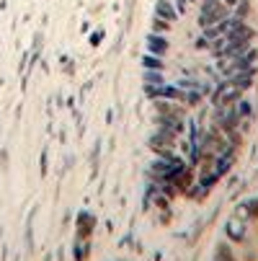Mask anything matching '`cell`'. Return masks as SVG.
I'll return each instance as SVG.
<instances>
[{
    "mask_svg": "<svg viewBox=\"0 0 258 261\" xmlns=\"http://www.w3.org/2000/svg\"><path fill=\"white\" fill-rule=\"evenodd\" d=\"M230 18V6L225 3V0H204V6H202V16H199V23L207 29L212 23H219V21H225Z\"/></svg>",
    "mask_w": 258,
    "mask_h": 261,
    "instance_id": "6da1fadb",
    "label": "cell"
},
{
    "mask_svg": "<svg viewBox=\"0 0 258 261\" xmlns=\"http://www.w3.org/2000/svg\"><path fill=\"white\" fill-rule=\"evenodd\" d=\"M238 98H243V88L235 81L222 78V83H219L217 91H214V106H225V103H233Z\"/></svg>",
    "mask_w": 258,
    "mask_h": 261,
    "instance_id": "7a4b0ae2",
    "label": "cell"
},
{
    "mask_svg": "<svg viewBox=\"0 0 258 261\" xmlns=\"http://www.w3.org/2000/svg\"><path fill=\"white\" fill-rule=\"evenodd\" d=\"M155 11H158V16H160V18H168V21H170V18L176 16V8H173V6L168 3V0H158Z\"/></svg>",
    "mask_w": 258,
    "mask_h": 261,
    "instance_id": "3957f363",
    "label": "cell"
},
{
    "mask_svg": "<svg viewBox=\"0 0 258 261\" xmlns=\"http://www.w3.org/2000/svg\"><path fill=\"white\" fill-rule=\"evenodd\" d=\"M145 83H147V86H153V83H158V86H165V78L160 75L158 70H147V72H145Z\"/></svg>",
    "mask_w": 258,
    "mask_h": 261,
    "instance_id": "277c9868",
    "label": "cell"
},
{
    "mask_svg": "<svg viewBox=\"0 0 258 261\" xmlns=\"http://www.w3.org/2000/svg\"><path fill=\"white\" fill-rule=\"evenodd\" d=\"M147 44H150V49H158V52H165L168 49V42L165 39H158V36H150Z\"/></svg>",
    "mask_w": 258,
    "mask_h": 261,
    "instance_id": "5b68a950",
    "label": "cell"
},
{
    "mask_svg": "<svg viewBox=\"0 0 258 261\" xmlns=\"http://www.w3.org/2000/svg\"><path fill=\"white\" fill-rule=\"evenodd\" d=\"M227 233H230L235 241H240V238H243V225H238V220H233L230 225H227Z\"/></svg>",
    "mask_w": 258,
    "mask_h": 261,
    "instance_id": "8992f818",
    "label": "cell"
},
{
    "mask_svg": "<svg viewBox=\"0 0 258 261\" xmlns=\"http://www.w3.org/2000/svg\"><path fill=\"white\" fill-rule=\"evenodd\" d=\"M217 258H219V261H235V256L230 253V248H227L225 243H222V246L217 248Z\"/></svg>",
    "mask_w": 258,
    "mask_h": 261,
    "instance_id": "52a82bcc",
    "label": "cell"
},
{
    "mask_svg": "<svg viewBox=\"0 0 258 261\" xmlns=\"http://www.w3.org/2000/svg\"><path fill=\"white\" fill-rule=\"evenodd\" d=\"M145 65H150V67H163V62H160V60H155V57H147V60H145Z\"/></svg>",
    "mask_w": 258,
    "mask_h": 261,
    "instance_id": "ba28073f",
    "label": "cell"
},
{
    "mask_svg": "<svg viewBox=\"0 0 258 261\" xmlns=\"http://www.w3.org/2000/svg\"><path fill=\"white\" fill-rule=\"evenodd\" d=\"M155 29H160V31H165V29H168V23H165V21H160V18H155Z\"/></svg>",
    "mask_w": 258,
    "mask_h": 261,
    "instance_id": "9c48e42d",
    "label": "cell"
}]
</instances>
